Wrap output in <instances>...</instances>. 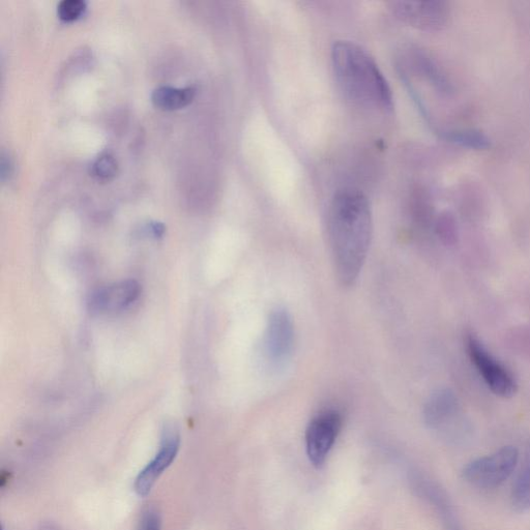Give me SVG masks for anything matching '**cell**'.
<instances>
[{
    "label": "cell",
    "instance_id": "7c38bea8",
    "mask_svg": "<svg viewBox=\"0 0 530 530\" xmlns=\"http://www.w3.org/2000/svg\"><path fill=\"white\" fill-rule=\"evenodd\" d=\"M512 502L518 510H530V443L526 449L521 473L513 486Z\"/></svg>",
    "mask_w": 530,
    "mask_h": 530
},
{
    "label": "cell",
    "instance_id": "8fae6325",
    "mask_svg": "<svg viewBox=\"0 0 530 530\" xmlns=\"http://www.w3.org/2000/svg\"><path fill=\"white\" fill-rule=\"evenodd\" d=\"M195 88H173L161 86L152 96L154 105L165 111L178 110L188 106L195 98Z\"/></svg>",
    "mask_w": 530,
    "mask_h": 530
},
{
    "label": "cell",
    "instance_id": "7a4b0ae2",
    "mask_svg": "<svg viewBox=\"0 0 530 530\" xmlns=\"http://www.w3.org/2000/svg\"><path fill=\"white\" fill-rule=\"evenodd\" d=\"M336 80L344 96L358 106L391 111V87L371 54L360 45L338 41L332 49Z\"/></svg>",
    "mask_w": 530,
    "mask_h": 530
},
{
    "label": "cell",
    "instance_id": "9c48e42d",
    "mask_svg": "<svg viewBox=\"0 0 530 530\" xmlns=\"http://www.w3.org/2000/svg\"><path fill=\"white\" fill-rule=\"evenodd\" d=\"M391 10L403 23L424 31H437L448 18L446 4L440 2H396Z\"/></svg>",
    "mask_w": 530,
    "mask_h": 530
},
{
    "label": "cell",
    "instance_id": "277c9868",
    "mask_svg": "<svg viewBox=\"0 0 530 530\" xmlns=\"http://www.w3.org/2000/svg\"><path fill=\"white\" fill-rule=\"evenodd\" d=\"M518 461V450L514 447H504L468 463L463 469V478L471 486L494 489L512 476Z\"/></svg>",
    "mask_w": 530,
    "mask_h": 530
},
{
    "label": "cell",
    "instance_id": "2e32d148",
    "mask_svg": "<svg viewBox=\"0 0 530 530\" xmlns=\"http://www.w3.org/2000/svg\"><path fill=\"white\" fill-rule=\"evenodd\" d=\"M138 530H162V517L155 508L146 509L141 517Z\"/></svg>",
    "mask_w": 530,
    "mask_h": 530
},
{
    "label": "cell",
    "instance_id": "52a82bcc",
    "mask_svg": "<svg viewBox=\"0 0 530 530\" xmlns=\"http://www.w3.org/2000/svg\"><path fill=\"white\" fill-rule=\"evenodd\" d=\"M341 425L342 419L336 411L323 412L310 422L306 431V447L308 457L315 466L326 461Z\"/></svg>",
    "mask_w": 530,
    "mask_h": 530
},
{
    "label": "cell",
    "instance_id": "4fadbf2b",
    "mask_svg": "<svg viewBox=\"0 0 530 530\" xmlns=\"http://www.w3.org/2000/svg\"><path fill=\"white\" fill-rule=\"evenodd\" d=\"M449 139L469 149L484 150L489 146V139L477 131H455L449 135Z\"/></svg>",
    "mask_w": 530,
    "mask_h": 530
},
{
    "label": "cell",
    "instance_id": "30bf717a",
    "mask_svg": "<svg viewBox=\"0 0 530 530\" xmlns=\"http://www.w3.org/2000/svg\"><path fill=\"white\" fill-rule=\"evenodd\" d=\"M293 323L290 314L284 308L273 310L268 319L264 347L269 359L282 362L290 355L293 346Z\"/></svg>",
    "mask_w": 530,
    "mask_h": 530
},
{
    "label": "cell",
    "instance_id": "5bb4252c",
    "mask_svg": "<svg viewBox=\"0 0 530 530\" xmlns=\"http://www.w3.org/2000/svg\"><path fill=\"white\" fill-rule=\"evenodd\" d=\"M86 4L82 0H64L57 7V15L65 22L78 20L85 12Z\"/></svg>",
    "mask_w": 530,
    "mask_h": 530
},
{
    "label": "cell",
    "instance_id": "6da1fadb",
    "mask_svg": "<svg viewBox=\"0 0 530 530\" xmlns=\"http://www.w3.org/2000/svg\"><path fill=\"white\" fill-rule=\"evenodd\" d=\"M328 233L338 282L343 287L355 285L373 238L371 205L363 192L344 189L334 196L329 210Z\"/></svg>",
    "mask_w": 530,
    "mask_h": 530
},
{
    "label": "cell",
    "instance_id": "9a60e30c",
    "mask_svg": "<svg viewBox=\"0 0 530 530\" xmlns=\"http://www.w3.org/2000/svg\"><path fill=\"white\" fill-rule=\"evenodd\" d=\"M92 172L97 180L110 181L117 173V163L109 155L102 156L94 163Z\"/></svg>",
    "mask_w": 530,
    "mask_h": 530
},
{
    "label": "cell",
    "instance_id": "5b68a950",
    "mask_svg": "<svg viewBox=\"0 0 530 530\" xmlns=\"http://www.w3.org/2000/svg\"><path fill=\"white\" fill-rule=\"evenodd\" d=\"M181 447L180 432L173 425H166L162 432L161 444L154 459L147 464L135 480L134 490L144 497L151 492L164 471L178 456Z\"/></svg>",
    "mask_w": 530,
    "mask_h": 530
},
{
    "label": "cell",
    "instance_id": "8992f818",
    "mask_svg": "<svg viewBox=\"0 0 530 530\" xmlns=\"http://www.w3.org/2000/svg\"><path fill=\"white\" fill-rule=\"evenodd\" d=\"M424 421L432 429L447 428L464 437L465 423L461 404L456 393L448 388L438 389L430 395L424 406Z\"/></svg>",
    "mask_w": 530,
    "mask_h": 530
},
{
    "label": "cell",
    "instance_id": "ac0fdd59",
    "mask_svg": "<svg viewBox=\"0 0 530 530\" xmlns=\"http://www.w3.org/2000/svg\"><path fill=\"white\" fill-rule=\"evenodd\" d=\"M514 346L527 355H530V327L517 330L514 338Z\"/></svg>",
    "mask_w": 530,
    "mask_h": 530
},
{
    "label": "cell",
    "instance_id": "ba28073f",
    "mask_svg": "<svg viewBox=\"0 0 530 530\" xmlns=\"http://www.w3.org/2000/svg\"><path fill=\"white\" fill-rule=\"evenodd\" d=\"M141 287L135 280H125L101 287L91 293L88 308L93 313L121 312L132 306L140 297Z\"/></svg>",
    "mask_w": 530,
    "mask_h": 530
},
{
    "label": "cell",
    "instance_id": "3957f363",
    "mask_svg": "<svg viewBox=\"0 0 530 530\" xmlns=\"http://www.w3.org/2000/svg\"><path fill=\"white\" fill-rule=\"evenodd\" d=\"M467 356L474 365L488 389L500 398L509 399L516 395L518 385L513 374L494 358L478 335L468 331L464 337Z\"/></svg>",
    "mask_w": 530,
    "mask_h": 530
},
{
    "label": "cell",
    "instance_id": "e0dca14e",
    "mask_svg": "<svg viewBox=\"0 0 530 530\" xmlns=\"http://www.w3.org/2000/svg\"><path fill=\"white\" fill-rule=\"evenodd\" d=\"M439 237L445 244L453 245L456 242V228L450 219H444L438 226Z\"/></svg>",
    "mask_w": 530,
    "mask_h": 530
}]
</instances>
